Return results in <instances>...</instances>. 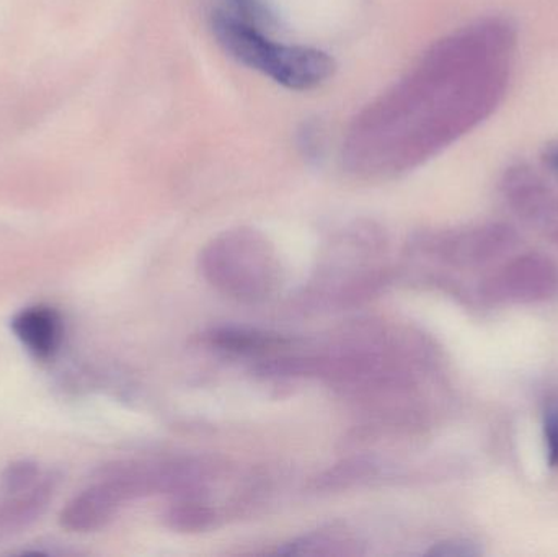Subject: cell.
<instances>
[{
    "instance_id": "1",
    "label": "cell",
    "mask_w": 558,
    "mask_h": 557,
    "mask_svg": "<svg viewBox=\"0 0 558 557\" xmlns=\"http://www.w3.org/2000/svg\"><path fill=\"white\" fill-rule=\"evenodd\" d=\"M211 28L219 45L242 64L264 72L282 87L312 90L333 77L337 62L320 49L277 45L255 28L225 10L215 12Z\"/></svg>"
},
{
    "instance_id": "2",
    "label": "cell",
    "mask_w": 558,
    "mask_h": 557,
    "mask_svg": "<svg viewBox=\"0 0 558 557\" xmlns=\"http://www.w3.org/2000/svg\"><path fill=\"white\" fill-rule=\"evenodd\" d=\"M202 268L213 287L244 303L267 300L279 281L277 254L255 231L238 229L216 238L203 251Z\"/></svg>"
},
{
    "instance_id": "3",
    "label": "cell",
    "mask_w": 558,
    "mask_h": 557,
    "mask_svg": "<svg viewBox=\"0 0 558 557\" xmlns=\"http://www.w3.org/2000/svg\"><path fill=\"white\" fill-rule=\"evenodd\" d=\"M157 489V468L141 463L111 464L69 500L59 522L68 532H97L113 520L124 502Z\"/></svg>"
},
{
    "instance_id": "4",
    "label": "cell",
    "mask_w": 558,
    "mask_h": 557,
    "mask_svg": "<svg viewBox=\"0 0 558 557\" xmlns=\"http://www.w3.org/2000/svg\"><path fill=\"white\" fill-rule=\"evenodd\" d=\"M478 296L494 306H533L558 298V264L527 252L498 262L478 284Z\"/></svg>"
},
{
    "instance_id": "5",
    "label": "cell",
    "mask_w": 558,
    "mask_h": 557,
    "mask_svg": "<svg viewBox=\"0 0 558 557\" xmlns=\"http://www.w3.org/2000/svg\"><path fill=\"white\" fill-rule=\"evenodd\" d=\"M59 476L36 461H16L0 473V543L32 529L54 499Z\"/></svg>"
},
{
    "instance_id": "6",
    "label": "cell",
    "mask_w": 558,
    "mask_h": 557,
    "mask_svg": "<svg viewBox=\"0 0 558 557\" xmlns=\"http://www.w3.org/2000/svg\"><path fill=\"white\" fill-rule=\"evenodd\" d=\"M517 231L501 222L441 232L423 242L428 257L454 270H482L497 265L518 247Z\"/></svg>"
},
{
    "instance_id": "7",
    "label": "cell",
    "mask_w": 558,
    "mask_h": 557,
    "mask_svg": "<svg viewBox=\"0 0 558 557\" xmlns=\"http://www.w3.org/2000/svg\"><path fill=\"white\" fill-rule=\"evenodd\" d=\"M501 195L514 216L558 249V195L526 164L504 173Z\"/></svg>"
},
{
    "instance_id": "8",
    "label": "cell",
    "mask_w": 558,
    "mask_h": 557,
    "mask_svg": "<svg viewBox=\"0 0 558 557\" xmlns=\"http://www.w3.org/2000/svg\"><path fill=\"white\" fill-rule=\"evenodd\" d=\"M12 330L36 360L52 359L62 340V323L52 307L29 306L15 314Z\"/></svg>"
},
{
    "instance_id": "9",
    "label": "cell",
    "mask_w": 558,
    "mask_h": 557,
    "mask_svg": "<svg viewBox=\"0 0 558 557\" xmlns=\"http://www.w3.org/2000/svg\"><path fill=\"white\" fill-rule=\"evenodd\" d=\"M356 543L351 542L348 536H340L337 533H317V535L302 536L295 542L282 546L279 553L282 555H311V556H347L356 555L354 548Z\"/></svg>"
},
{
    "instance_id": "10",
    "label": "cell",
    "mask_w": 558,
    "mask_h": 557,
    "mask_svg": "<svg viewBox=\"0 0 558 557\" xmlns=\"http://www.w3.org/2000/svg\"><path fill=\"white\" fill-rule=\"evenodd\" d=\"M213 343L226 352L255 355L267 352L277 343V340L264 334L248 332V330L225 329L213 334Z\"/></svg>"
},
{
    "instance_id": "11",
    "label": "cell",
    "mask_w": 558,
    "mask_h": 557,
    "mask_svg": "<svg viewBox=\"0 0 558 557\" xmlns=\"http://www.w3.org/2000/svg\"><path fill=\"white\" fill-rule=\"evenodd\" d=\"M170 526L179 532L195 533L209 529L215 523L216 516L209 507L202 504H179L167 516Z\"/></svg>"
},
{
    "instance_id": "12",
    "label": "cell",
    "mask_w": 558,
    "mask_h": 557,
    "mask_svg": "<svg viewBox=\"0 0 558 557\" xmlns=\"http://www.w3.org/2000/svg\"><path fill=\"white\" fill-rule=\"evenodd\" d=\"M225 2L228 3L226 13L255 28L270 29L277 23L267 0H225Z\"/></svg>"
},
{
    "instance_id": "13",
    "label": "cell",
    "mask_w": 558,
    "mask_h": 557,
    "mask_svg": "<svg viewBox=\"0 0 558 557\" xmlns=\"http://www.w3.org/2000/svg\"><path fill=\"white\" fill-rule=\"evenodd\" d=\"M543 434L549 467L558 470V395L550 398L544 408Z\"/></svg>"
},
{
    "instance_id": "14",
    "label": "cell",
    "mask_w": 558,
    "mask_h": 557,
    "mask_svg": "<svg viewBox=\"0 0 558 557\" xmlns=\"http://www.w3.org/2000/svg\"><path fill=\"white\" fill-rule=\"evenodd\" d=\"M429 555L448 557L478 556L481 552L472 543L452 540V542L439 543L429 552Z\"/></svg>"
},
{
    "instance_id": "15",
    "label": "cell",
    "mask_w": 558,
    "mask_h": 557,
    "mask_svg": "<svg viewBox=\"0 0 558 557\" xmlns=\"http://www.w3.org/2000/svg\"><path fill=\"white\" fill-rule=\"evenodd\" d=\"M543 162L547 169L558 173V141H553L544 146Z\"/></svg>"
}]
</instances>
